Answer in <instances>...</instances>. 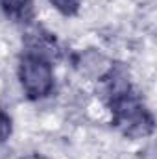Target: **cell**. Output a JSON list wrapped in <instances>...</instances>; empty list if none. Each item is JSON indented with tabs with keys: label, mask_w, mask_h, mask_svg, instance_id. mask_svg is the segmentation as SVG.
Segmentation results:
<instances>
[{
	"label": "cell",
	"mask_w": 157,
	"mask_h": 159,
	"mask_svg": "<svg viewBox=\"0 0 157 159\" xmlns=\"http://www.w3.org/2000/svg\"><path fill=\"white\" fill-rule=\"evenodd\" d=\"M59 13L70 17V15H76L81 6V0H48Z\"/></svg>",
	"instance_id": "cell-4"
},
{
	"label": "cell",
	"mask_w": 157,
	"mask_h": 159,
	"mask_svg": "<svg viewBox=\"0 0 157 159\" xmlns=\"http://www.w3.org/2000/svg\"><path fill=\"white\" fill-rule=\"evenodd\" d=\"M11 131H13V124H11L9 115L0 109V143H4L6 139H9Z\"/></svg>",
	"instance_id": "cell-5"
},
{
	"label": "cell",
	"mask_w": 157,
	"mask_h": 159,
	"mask_svg": "<svg viewBox=\"0 0 157 159\" xmlns=\"http://www.w3.org/2000/svg\"><path fill=\"white\" fill-rule=\"evenodd\" d=\"M24 159H46V157H43V156H39V154H32V156H26Z\"/></svg>",
	"instance_id": "cell-6"
},
{
	"label": "cell",
	"mask_w": 157,
	"mask_h": 159,
	"mask_svg": "<svg viewBox=\"0 0 157 159\" xmlns=\"http://www.w3.org/2000/svg\"><path fill=\"white\" fill-rule=\"evenodd\" d=\"M19 78L24 94L30 100H39L54 89V70L50 59L28 52L19 65Z\"/></svg>",
	"instance_id": "cell-2"
},
{
	"label": "cell",
	"mask_w": 157,
	"mask_h": 159,
	"mask_svg": "<svg viewBox=\"0 0 157 159\" xmlns=\"http://www.w3.org/2000/svg\"><path fill=\"white\" fill-rule=\"evenodd\" d=\"M109 104L113 109V122L122 133L128 137H144L152 133L154 117L131 91L113 98Z\"/></svg>",
	"instance_id": "cell-1"
},
{
	"label": "cell",
	"mask_w": 157,
	"mask_h": 159,
	"mask_svg": "<svg viewBox=\"0 0 157 159\" xmlns=\"http://www.w3.org/2000/svg\"><path fill=\"white\" fill-rule=\"evenodd\" d=\"M0 6L6 13V17L11 19L13 22L26 24L35 15L34 0H0Z\"/></svg>",
	"instance_id": "cell-3"
}]
</instances>
